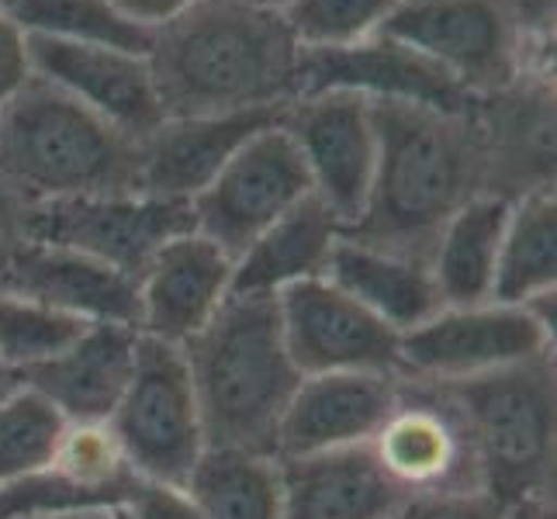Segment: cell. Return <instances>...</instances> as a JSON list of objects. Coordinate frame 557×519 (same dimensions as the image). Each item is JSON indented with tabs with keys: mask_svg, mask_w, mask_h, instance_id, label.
<instances>
[{
	"mask_svg": "<svg viewBox=\"0 0 557 519\" xmlns=\"http://www.w3.org/2000/svg\"><path fill=\"white\" fill-rule=\"evenodd\" d=\"M322 90H354L371 101H401L447 114H471L478 104L444 66L384 32L350 49L301 52L298 98Z\"/></svg>",
	"mask_w": 557,
	"mask_h": 519,
	"instance_id": "9a60e30c",
	"label": "cell"
},
{
	"mask_svg": "<svg viewBox=\"0 0 557 519\" xmlns=\"http://www.w3.org/2000/svg\"><path fill=\"white\" fill-rule=\"evenodd\" d=\"M557 284V201L554 187L530 190L509 205L492 301L527 305Z\"/></svg>",
	"mask_w": 557,
	"mask_h": 519,
	"instance_id": "d4e9b609",
	"label": "cell"
},
{
	"mask_svg": "<svg viewBox=\"0 0 557 519\" xmlns=\"http://www.w3.org/2000/svg\"><path fill=\"white\" fill-rule=\"evenodd\" d=\"M509 205V198L478 195L440 228L430 254V274L436 281L440 298L450 309L492 301Z\"/></svg>",
	"mask_w": 557,
	"mask_h": 519,
	"instance_id": "cb8c5ba5",
	"label": "cell"
},
{
	"mask_svg": "<svg viewBox=\"0 0 557 519\" xmlns=\"http://www.w3.org/2000/svg\"><path fill=\"white\" fill-rule=\"evenodd\" d=\"M190 205L149 195H87L28 208V239L84 254L111 271L139 281L160 249L190 233Z\"/></svg>",
	"mask_w": 557,
	"mask_h": 519,
	"instance_id": "30bf717a",
	"label": "cell"
},
{
	"mask_svg": "<svg viewBox=\"0 0 557 519\" xmlns=\"http://www.w3.org/2000/svg\"><path fill=\"white\" fill-rule=\"evenodd\" d=\"M233 257L195 228L170 239L139 277V336L184 346L233 295Z\"/></svg>",
	"mask_w": 557,
	"mask_h": 519,
	"instance_id": "ac0fdd59",
	"label": "cell"
},
{
	"mask_svg": "<svg viewBox=\"0 0 557 519\" xmlns=\"http://www.w3.org/2000/svg\"><path fill=\"white\" fill-rule=\"evenodd\" d=\"M371 450L401 495L482 489L465 422L440 384L401 378L398 401Z\"/></svg>",
	"mask_w": 557,
	"mask_h": 519,
	"instance_id": "4fadbf2b",
	"label": "cell"
},
{
	"mask_svg": "<svg viewBox=\"0 0 557 519\" xmlns=\"http://www.w3.org/2000/svg\"><path fill=\"white\" fill-rule=\"evenodd\" d=\"M28 52L38 81L63 90L132 143L146 139L166 119L146 52L60 42L42 35H28Z\"/></svg>",
	"mask_w": 557,
	"mask_h": 519,
	"instance_id": "5bb4252c",
	"label": "cell"
},
{
	"mask_svg": "<svg viewBox=\"0 0 557 519\" xmlns=\"http://www.w3.org/2000/svg\"><path fill=\"white\" fill-rule=\"evenodd\" d=\"M509 519H554V506H523V509H509Z\"/></svg>",
	"mask_w": 557,
	"mask_h": 519,
	"instance_id": "d590c367",
	"label": "cell"
},
{
	"mask_svg": "<svg viewBox=\"0 0 557 519\" xmlns=\"http://www.w3.org/2000/svg\"><path fill=\"white\" fill-rule=\"evenodd\" d=\"M114 519H125V516H119V512H114Z\"/></svg>",
	"mask_w": 557,
	"mask_h": 519,
	"instance_id": "60d3db41",
	"label": "cell"
},
{
	"mask_svg": "<svg viewBox=\"0 0 557 519\" xmlns=\"http://www.w3.org/2000/svg\"><path fill=\"white\" fill-rule=\"evenodd\" d=\"M87 330L90 322L84 319L55 312L42 301L0 292V368L11 378H25L28 371L66 354Z\"/></svg>",
	"mask_w": 557,
	"mask_h": 519,
	"instance_id": "f1b7e54d",
	"label": "cell"
},
{
	"mask_svg": "<svg viewBox=\"0 0 557 519\" xmlns=\"http://www.w3.org/2000/svg\"><path fill=\"white\" fill-rule=\"evenodd\" d=\"M63 519H114V512H73V516H63Z\"/></svg>",
	"mask_w": 557,
	"mask_h": 519,
	"instance_id": "74e56055",
	"label": "cell"
},
{
	"mask_svg": "<svg viewBox=\"0 0 557 519\" xmlns=\"http://www.w3.org/2000/svg\"><path fill=\"white\" fill-rule=\"evenodd\" d=\"M0 181L28 205L136 190V143L52 84L0 108Z\"/></svg>",
	"mask_w": 557,
	"mask_h": 519,
	"instance_id": "277c9868",
	"label": "cell"
},
{
	"mask_svg": "<svg viewBox=\"0 0 557 519\" xmlns=\"http://www.w3.org/2000/svg\"><path fill=\"white\" fill-rule=\"evenodd\" d=\"M195 381L208 447L277 457V430L301 374L284 346L277 295H228L181 346Z\"/></svg>",
	"mask_w": 557,
	"mask_h": 519,
	"instance_id": "3957f363",
	"label": "cell"
},
{
	"mask_svg": "<svg viewBox=\"0 0 557 519\" xmlns=\"http://www.w3.org/2000/svg\"><path fill=\"white\" fill-rule=\"evenodd\" d=\"M377 125V173L350 239L426 260L440 228L471 198L488 195L485 136L471 114H447L401 101H371Z\"/></svg>",
	"mask_w": 557,
	"mask_h": 519,
	"instance_id": "7a4b0ae2",
	"label": "cell"
},
{
	"mask_svg": "<svg viewBox=\"0 0 557 519\" xmlns=\"http://www.w3.org/2000/svg\"><path fill=\"white\" fill-rule=\"evenodd\" d=\"M236 4H246V8H260V11H284L292 0H236Z\"/></svg>",
	"mask_w": 557,
	"mask_h": 519,
	"instance_id": "8d00e7d4",
	"label": "cell"
},
{
	"mask_svg": "<svg viewBox=\"0 0 557 519\" xmlns=\"http://www.w3.org/2000/svg\"><path fill=\"white\" fill-rule=\"evenodd\" d=\"M401 498L371 444L281 460V519H392Z\"/></svg>",
	"mask_w": 557,
	"mask_h": 519,
	"instance_id": "ffe728a7",
	"label": "cell"
},
{
	"mask_svg": "<svg viewBox=\"0 0 557 519\" xmlns=\"http://www.w3.org/2000/svg\"><path fill=\"white\" fill-rule=\"evenodd\" d=\"M28 201L0 181V267L28 243Z\"/></svg>",
	"mask_w": 557,
	"mask_h": 519,
	"instance_id": "836d02e7",
	"label": "cell"
},
{
	"mask_svg": "<svg viewBox=\"0 0 557 519\" xmlns=\"http://www.w3.org/2000/svg\"><path fill=\"white\" fill-rule=\"evenodd\" d=\"M401 374H315L301 378L277 430V457H309L368 447L392 416Z\"/></svg>",
	"mask_w": 557,
	"mask_h": 519,
	"instance_id": "e0dca14e",
	"label": "cell"
},
{
	"mask_svg": "<svg viewBox=\"0 0 557 519\" xmlns=\"http://www.w3.org/2000/svg\"><path fill=\"white\" fill-rule=\"evenodd\" d=\"M325 281H333L339 292L357 298L395 333H409L444 309L426 260L401 257L350 236H339L333 246Z\"/></svg>",
	"mask_w": 557,
	"mask_h": 519,
	"instance_id": "7402d4cb",
	"label": "cell"
},
{
	"mask_svg": "<svg viewBox=\"0 0 557 519\" xmlns=\"http://www.w3.org/2000/svg\"><path fill=\"white\" fill-rule=\"evenodd\" d=\"M401 0H292L281 17L301 52L350 49L374 38Z\"/></svg>",
	"mask_w": 557,
	"mask_h": 519,
	"instance_id": "f546056e",
	"label": "cell"
},
{
	"mask_svg": "<svg viewBox=\"0 0 557 519\" xmlns=\"http://www.w3.org/2000/svg\"><path fill=\"white\" fill-rule=\"evenodd\" d=\"M14 381H17V378H11V374H8L4 368H0V395H4V392L11 388V384H14Z\"/></svg>",
	"mask_w": 557,
	"mask_h": 519,
	"instance_id": "f35d334b",
	"label": "cell"
},
{
	"mask_svg": "<svg viewBox=\"0 0 557 519\" xmlns=\"http://www.w3.org/2000/svg\"><path fill=\"white\" fill-rule=\"evenodd\" d=\"M25 519H49V516H25Z\"/></svg>",
	"mask_w": 557,
	"mask_h": 519,
	"instance_id": "ab89813d",
	"label": "cell"
},
{
	"mask_svg": "<svg viewBox=\"0 0 557 519\" xmlns=\"http://www.w3.org/2000/svg\"><path fill=\"white\" fill-rule=\"evenodd\" d=\"M312 195L305 160L284 125H267L246 139L215 181L190 201L195 233L215 243L233 263L263 228Z\"/></svg>",
	"mask_w": 557,
	"mask_h": 519,
	"instance_id": "ba28073f",
	"label": "cell"
},
{
	"mask_svg": "<svg viewBox=\"0 0 557 519\" xmlns=\"http://www.w3.org/2000/svg\"><path fill=\"white\" fill-rule=\"evenodd\" d=\"M66 433V416L32 384L14 381L0 395V489L49 471Z\"/></svg>",
	"mask_w": 557,
	"mask_h": 519,
	"instance_id": "4316f807",
	"label": "cell"
},
{
	"mask_svg": "<svg viewBox=\"0 0 557 519\" xmlns=\"http://www.w3.org/2000/svg\"><path fill=\"white\" fill-rule=\"evenodd\" d=\"M35 76L28 35L17 28L14 17L0 8V108L25 90V84Z\"/></svg>",
	"mask_w": 557,
	"mask_h": 519,
	"instance_id": "d6a6232c",
	"label": "cell"
},
{
	"mask_svg": "<svg viewBox=\"0 0 557 519\" xmlns=\"http://www.w3.org/2000/svg\"><path fill=\"white\" fill-rule=\"evenodd\" d=\"M136 346L139 333L132 325L98 322L66 354L17 381L46 395L70 427H101L111 419L136 368Z\"/></svg>",
	"mask_w": 557,
	"mask_h": 519,
	"instance_id": "44dd1931",
	"label": "cell"
},
{
	"mask_svg": "<svg viewBox=\"0 0 557 519\" xmlns=\"http://www.w3.org/2000/svg\"><path fill=\"white\" fill-rule=\"evenodd\" d=\"M392 519H509V509L485 489L406 495Z\"/></svg>",
	"mask_w": 557,
	"mask_h": 519,
	"instance_id": "4dcf8cb0",
	"label": "cell"
},
{
	"mask_svg": "<svg viewBox=\"0 0 557 519\" xmlns=\"http://www.w3.org/2000/svg\"><path fill=\"white\" fill-rule=\"evenodd\" d=\"M132 471L184 485L208 450L201 409L181 346L139 336L136 368L108 419Z\"/></svg>",
	"mask_w": 557,
	"mask_h": 519,
	"instance_id": "52a82bcc",
	"label": "cell"
},
{
	"mask_svg": "<svg viewBox=\"0 0 557 519\" xmlns=\"http://www.w3.org/2000/svg\"><path fill=\"white\" fill-rule=\"evenodd\" d=\"M108 4L119 11L122 17H128L132 25H139L146 32H157L166 22H174L184 11H190L201 0H108Z\"/></svg>",
	"mask_w": 557,
	"mask_h": 519,
	"instance_id": "e575fe53",
	"label": "cell"
},
{
	"mask_svg": "<svg viewBox=\"0 0 557 519\" xmlns=\"http://www.w3.org/2000/svg\"><path fill=\"white\" fill-rule=\"evenodd\" d=\"M119 516L125 519H205L184 485L152 482V478H139V482L132 485Z\"/></svg>",
	"mask_w": 557,
	"mask_h": 519,
	"instance_id": "1f68e13d",
	"label": "cell"
},
{
	"mask_svg": "<svg viewBox=\"0 0 557 519\" xmlns=\"http://www.w3.org/2000/svg\"><path fill=\"white\" fill-rule=\"evenodd\" d=\"M339 236L333 211L309 195L246 246L233 267V295H281L298 281L325 277Z\"/></svg>",
	"mask_w": 557,
	"mask_h": 519,
	"instance_id": "603a6c76",
	"label": "cell"
},
{
	"mask_svg": "<svg viewBox=\"0 0 557 519\" xmlns=\"http://www.w3.org/2000/svg\"><path fill=\"white\" fill-rule=\"evenodd\" d=\"M281 119L284 108L163 119L136 143V195L190 205L246 139Z\"/></svg>",
	"mask_w": 557,
	"mask_h": 519,
	"instance_id": "2e32d148",
	"label": "cell"
},
{
	"mask_svg": "<svg viewBox=\"0 0 557 519\" xmlns=\"http://www.w3.org/2000/svg\"><path fill=\"white\" fill-rule=\"evenodd\" d=\"M4 4H8V0H0V8H4Z\"/></svg>",
	"mask_w": 557,
	"mask_h": 519,
	"instance_id": "b9f144b4",
	"label": "cell"
},
{
	"mask_svg": "<svg viewBox=\"0 0 557 519\" xmlns=\"http://www.w3.org/2000/svg\"><path fill=\"white\" fill-rule=\"evenodd\" d=\"M146 60L166 119L271 111L298 101L301 49L277 11L201 0L152 32Z\"/></svg>",
	"mask_w": 557,
	"mask_h": 519,
	"instance_id": "6da1fadb",
	"label": "cell"
},
{
	"mask_svg": "<svg viewBox=\"0 0 557 519\" xmlns=\"http://www.w3.org/2000/svg\"><path fill=\"white\" fill-rule=\"evenodd\" d=\"M0 292L42 301L84 322L132 325L139 333V281L49 243H25L0 267Z\"/></svg>",
	"mask_w": 557,
	"mask_h": 519,
	"instance_id": "d6986e66",
	"label": "cell"
},
{
	"mask_svg": "<svg viewBox=\"0 0 557 519\" xmlns=\"http://www.w3.org/2000/svg\"><path fill=\"white\" fill-rule=\"evenodd\" d=\"M4 11L25 35L149 52L152 32L132 25L108 0H8Z\"/></svg>",
	"mask_w": 557,
	"mask_h": 519,
	"instance_id": "83f0119b",
	"label": "cell"
},
{
	"mask_svg": "<svg viewBox=\"0 0 557 519\" xmlns=\"http://www.w3.org/2000/svg\"><path fill=\"white\" fill-rule=\"evenodd\" d=\"M554 354V292L527 305H444L433 319L401 333V378L450 384L516 368Z\"/></svg>",
	"mask_w": 557,
	"mask_h": 519,
	"instance_id": "8992f818",
	"label": "cell"
},
{
	"mask_svg": "<svg viewBox=\"0 0 557 519\" xmlns=\"http://www.w3.org/2000/svg\"><path fill=\"white\" fill-rule=\"evenodd\" d=\"M440 388L465 422L482 489L506 509L554 506V354Z\"/></svg>",
	"mask_w": 557,
	"mask_h": 519,
	"instance_id": "5b68a950",
	"label": "cell"
},
{
	"mask_svg": "<svg viewBox=\"0 0 557 519\" xmlns=\"http://www.w3.org/2000/svg\"><path fill=\"white\" fill-rule=\"evenodd\" d=\"M381 32L430 55L474 101L527 76L506 0H401Z\"/></svg>",
	"mask_w": 557,
	"mask_h": 519,
	"instance_id": "9c48e42d",
	"label": "cell"
},
{
	"mask_svg": "<svg viewBox=\"0 0 557 519\" xmlns=\"http://www.w3.org/2000/svg\"><path fill=\"white\" fill-rule=\"evenodd\" d=\"M184 489L205 519H281V460L271 454L208 447Z\"/></svg>",
	"mask_w": 557,
	"mask_h": 519,
	"instance_id": "484cf974",
	"label": "cell"
},
{
	"mask_svg": "<svg viewBox=\"0 0 557 519\" xmlns=\"http://www.w3.org/2000/svg\"><path fill=\"white\" fill-rule=\"evenodd\" d=\"M284 132L295 139L312 195L333 211L343 233L363 219L377 173V125L371 98L354 90L305 94L284 108Z\"/></svg>",
	"mask_w": 557,
	"mask_h": 519,
	"instance_id": "8fae6325",
	"label": "cell"
},
{
	"mask_svg": "<svg viewBox=\"0 0 557 519\" xmlns=\"http://www.w3.org/2000/svg\"><path fill=\"white\" fill-rule=\"evenodd\" d=\"M277 316L284 346L301 378L347 371L401 374V333L339 292L333 281L312 277L284 287L277 295Z\"/></svg>",
	"mask_w": 557,
	"mask_h": 519,
	"instance_id": "7c38bea8",
	"label": "cell"
}]
</instances>
